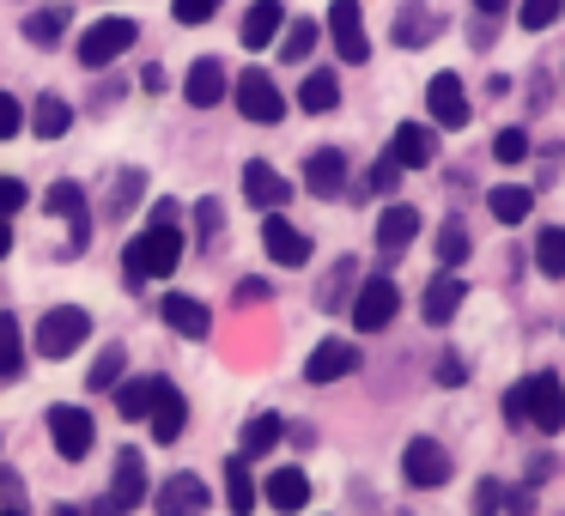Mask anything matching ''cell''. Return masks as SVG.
Listing matches in <instances>:
<instances>
[{"label": "cell", "mask_w": 565, "mask_h": 516, "mask_svg": "<svg viewBox=\"0 0 565 516\" xmlns=\"http://www.w3.org/2000/svg\"><path fill=\"white\" fill-rule=\"evenodd\" d=\"M177 261H183V232L177 225H147L135 244L122 249V268H128V286H147V280H171Z\"/></svg>", "instance_id": "obj_1"}, {"label": "cell", "mask_w": 565, "mask_h": 516, "mask_svg": "<svg viewBox=\"0 0 565 516\" xmlns=\"http://www.w3.org/2000/svg\"><path fill=\"white\" fill-rule=\"evenodd\" d=\"M135 43H140V25L110 13V19H98V25L79 31V50L74 55H79V67H110V62H122Z\"/></svg>", "instance_id": "obj_2"}, {"label": "cell", "mask_w": 565, "mask_h": 516, "mask_svg": "<svg viewBox=\"0 0 565 516\" xmlns=\"http://www.w3.org/2000/svg\"><path fill=\"white\" fill-rule=\"evenodd\" d=\"M86 334H92V316L79 304H62V310H50V316L38 322V334H31V341H38L43 358H67V353H79V346H86Z\"/></svg>", "instance_id": "obj_3"}, {"label": "cell", "mask_w": 565, "mask_h": 516, "mask_svg": "<svg viewBox=\"0 0 565 516\" xmlns=\"http://www.w3.org/2000/svg\"><path fill=\"white\" fill-rule=\"evenodd\" d=\"M237 110H244V122H262V128H274L286 116V98H280V86H274V74H262V67H244L237 74Z\"/></svg>", "instance_id": "obj_4"}, {"label": "cell", "mask_w": 565, "mask_h": 516, "mask_svg": "<svg viewBox=\"0 0 565 516\" xmlns=\"http://www.w3.org/2000/svg\"><path fill=\"white\" fill-rule=\"evenodd\" d=\"M402 474H407V486L438 492L444 480H450V450H444L438 438H407V450H402Z\"/></svg>", "instance_id": "obj_5"}, {"label": "cell", "mask_w": 565, "mask_h": 516, "mask_svg": "<svg viewBox=\"0 0 565 516\" xmlns=\"http://www.w3.org/2000/svg\"><path fill=\"white\" fill-rule=\"evenodd\" d=\"M92 431H98V426H92L86 407H67V401L50 407V443H55V455H62V462H86Z\"/></svg>", "instance_id": "obj_6"}, {"label": "cell", "mask_w": 565, "mask_h": 516, "mask_svg": "<svg viewBox=\"0 0 565 516\" xmlns=\"http://www.w3.org/2000/svg\"><path fill=\"white\" fill-rule=\"evenodd\" d=\"M523 401H529V426L535 431H565V383L553 377V370H535V377L523 383Z\"/></svg>", "instance_id": "obj_7"}, {"label": "cell", "mask_w": 565, "mask_h": 516, "mask_svg": "<svg viewBox=\"0 0 565 516\" xmlns=\"http://www.w3.org/2000/svg\"><path fill=\"white\" fill-rule=\"evenodd\" d=\"M395 310H402V292H395V280H365L359 286V298H353V329L359 334H377V329H390L395 322Z\"/></svg>", "instance_id": "obj_8"}, {"label": "cell", "mask_w": 565, "mask_h": 516, "mask_svg": "<svg viewBox=\"0 0 565 516\" xmlns=\"http://www.w3.org/2000/svg\"><path fill=\"white\" fill-rule=\"evenodd\" d=\"M329 37H334V55L341 62H365L371 55V37H365V13H359V0H334L329 7Z\"/></svg>", "instance_id": "obj_9"}, {"label": "cell", "mask_w": 565, "mask_h": 516, "mask_svg": "<svg viewBox=\"0 0 565 516\" xmlns=\"http://www.w3.org/2000/svg\"><path fill=\"white\" fill-rule=\"evenodd\" d=\"M244 201H249L256 213H280L286 201H292V189H286V176L274 171V164L249 159V164H244Z\"/></svg>", "instance_id": "obj_10"}, {"label": "cell", "mask_w": 565, "mask_h": 516, "mask_svg": "<svg viewBox=\"0 0 565 516\" xmlns=\"http://www.w3.org/2000/svg\"><path fill=\"white\" fill-rule=\"evenodd\" d=\"M262 244H268V256L280 261V268H305V261H310V237L298 232L292 219H280V213L262 219Z\"/></svg>", "instance_id": "obj_11"}, {"label": "cell", "mask_w": 565, "mask_h": 516, "mask_svg": "<svg viewBox=\"0 0 565 516\" xmlns=\"http://www.w3.org/2000/svg\"><path fill=\"white\" fill-rule=\"evenodd\" d=\"M147 462H140V450L128 443V450H116V467H110V498L122 504V510H135V504H147Z\"/></svg>", "instance_id": "obj_12"}, {"label": "cell", "mask_w": 565, "mask_h": 516, "mask_svg": "<svg viewBox=\"0 0 565 516\" xmlns=\"http://www.w3.org/2000/svg\"><path fill=\"white\" fill-rule=\"evenodd\" d=\"M390 159L402 164V171H426V164L438 159V135H431L426 122H402L390 140Z\"/></svg>", "instance_id": "obj_13"}, {"label": "cell", "mask_w": 565, "mask_h": 516, "mask_svg": "<svg viewBox=\"0 0 565 516\" xmlns=\"http://www.w3.org/2000/svg\"><path fill=\"white\" fill-rule=\"evenodd\" d=\"M225 92H232V79H225V67L213 62V55H201V62L183 74V98L195 104V110H213V104H225Z\"/></svg>", "instance_id": "obj_14"}, {"label": "cell", "mask_w": 565, "mask_h": 516, "mask_svg": "<svg viewBox=\"0 0 565 516\" xmlns=\"http://www.w3.org/2000/svg\"><path fill=\"white\" fill-rule=\"evenodd\" d=\"M426 104H431V122L438 128H468V98H462V79L456 74H431Z\"/></svg>", "instance_id": "obj_15"}, {"label": "cell", "mask_w": 565, "mask_h": 516, "mask_svg": "<svg viewBox=\"0 0 565 516\" xmlns=\"http://www.w3.org/2000/svg\"><path fill=\"white\" fill-rule=\"evenodd\" d=\"M43 207H50L55 219L74 225V237H67V256H79V249H86V232H92V219H86V195H79V183H55Z\"/></svg>", "instance_id": "obj_16"}, {"label": "cell", "mask_w": 565, "mask_h": 516, "mask_svg": "<svg viewBox=\"0 0 565 516\" xmlns=\"http://www.w3.org/2000/svg\"><path fill=\"white\" fill-rule=\"evenodd\" d=\"M462 298H468V286H462V273H438V280L426 286V298H419V316L431 322V329H444V322L456 316V310H462Z\"/></svg>", "instance_id": "obj_17"}, {"label": "cell", "mask_w": 565, "mask_h": 516, "mask_svg": "<svg viewBox=\"0 0 565 516\" xmlns=\"http://www.w3.org/2000/svg\"><path fill=\"white\" fill-rule=\"evenodd\" d=\"M305 189H310V195H322V201L341 195V189H347V152H341V147L310 152V164H305Z\"/></svg>", "instance_id": "obj_18"}, {"label": "cell", "mask_w": 565, "mask_h": 516, "mask_svg": "<svg viewBox=\"0 0 565 516\" xmlns=\"http://www.w3.org/2000/svg\"><path fill=\"white\" fill-rule=\"evenodd\" d=\"M152 504H159V516H201L207 510V486H201V474H171Z\"/></svg>", "instance_id": "obj_19"}, {"label": "cell", "mask_w": 565, "mask_h": 516, "mask_svg": "<svg viewBox=\"0 0 565 516\" xmlns=\"http://www.w3.org/2000/svg\"><path fill=\"white\" fill-rule=\"evenodd\" d=\"M347 370H359V346L353 341H322L317 353L305 358V377L310 383H341Z\"/></svg>", "instance_id": "obj_20"}, {"label": "cell", "mask_w": 565, "mask_h": 516, "mask_svg": "<svg viewBox=\"0 0 565 516\" xmlns=\"http://www.w3.org/2000/svg\"><path fill=\"white\" fill-rule=\"evenodd\" d=\"M438 37V13H431L426 0H402V13H395V50H426Z\"/></svg>", "instance_id": "obj_21"}, {"label": "cell", "mask_w": 565, "mask_h": 516, "mask_svg": "<svg viewBox=\"0 0 565 516\" xmlns=\"http://www.w3.org/2000/svg\"><path fill=\"white\" fill-rule=\"evenodd\" d=\"M164 322H171L183 341H207V329H213L207 304H201V298H189V292H164Z\"/></svg>", "instance_id": "obj_22"}, {"label": "cell", "mask_w": 565, "mask_h": 516, "mask_svg": "<svg viewBox=\"0 0 565 516\" xmlns=\"http://www.w3.org/2000/svg\"><path fill=\"white\" fill-rule=\"evenodd\" d=\"M262 486H268V504L280 516H298L310 504V480H305V467H274L268 480H262Z\"/></svg>", "instance_id": "obj_23"}, {"label": "cell", "mask_w": 565, "mask_h": 516, "mask_svg": "<svg viewBox=\"0 0 565 516\" xmlns=\"http://www.w3.org/2000/svg\"><path fill=\"white\" fill-rule=\"evenodd\" d=\"M419 237V213L407 207V201H395V207H383V219H377V249L383 256H402L407 244Z\"/></svg>", "instance_id": "obj_24"}, {"label": "cell", "mask_w": 565, "mask_h": 516, "mask_svg": "<svg viewBox=\"0 0 565 516\" xmlns=\"http://www.w3.org/2000/svg\"><path fill=\"white\" fill-rule=\"evenodd\" d=\"M147 426H152V438H159V443H177V438H183V426H189L183 389H171V383H164L159 401H152V413H147Z\"/></svg>", "instance_id": "obj_25"}, {"label": "cell", "mask_w": 565, "mask_h": 516, "mask_svg": "<svg viewBox=\"0 0 565 516\" xmlns=\"http://www.w3.org/2000/svg\"><path fill=\"white\" fill-rule=\"evenodd\" d=\"M280 31H286V7L280 0H256L244 13V50H268Z\"/></svg>", "instance_id": "obj_26"}, {"label": "cell", "mask_w": 565, "mask_h": 516, "mask_svg": "<svg viewBox=\"0 0 565 516\" xmlns=\"http://www.w3.org/2000/svg\"><path fill=\"white\" fill-rule=\"evenodd\" d=\"M25 122H31V135H38V140H62L67 128H74V104H67V98H55V92H43V98L31 104V116H25Z\"/></svg>", "instance_id": "obj_27"}, {"label": "cell", "mask_w": 565, "mask_h": 516, "mask_svg": "<svg viewBox=\"0 0 565 516\" xmlns=\"http://www.w3.org/2000/svg\"><path fill=\"white\" fill-rule=\"evenodd\" d=\"M67 19H74V7H67V0H50V7H38V13L25 19V37L38 43V50H55V43L67 37Z\"/></svg>", "instance_id": "obj_28"}, {"label": "cell", "mask_w": 565, "mask_h": 516, "mask_svg": "<svg viewBox=\"0 0 565 516\" xmlns=\"http://www.w3.org/2000/svg\"><path fill=\"white\" fill-rule=\"evenodd\" d=\"M334 104H341V79H334L329 67L305 74V86H298V110H305V116H329Z\"/></svg>", "instance_id": "obj_29"}, {"label": "cell", "mask_w": 565, "mask_h": 516, "mask_svg": "<svg viewBox=\"0 0 565 516\" xmlns=\"http://www.w3.org/2000/svg\"><path fill=\"white\" fill-rule=\"evenodd\" d=\"M225 510H232V516H249V510H256V480H249V462H244V455H232V462H225Z\"/></svg>", "instance_id": "obj_30"}, {"label": "cell", "mask_w": 565, "mask_h": 516, "mask_svg": "<svg viewBox=\"0 0 565 516\" xmlns=\"http://www.w3.org/2000/svg\"><path fill=\"white\" fill-rule=\"evenodd\" d=\"M159 389H164V377H135V383H122V395H116V413H122V419H147L152 401H159Z\"/></svg>", "instance_id": "obj_31"}, {"label": "cell", "mask_w": 565, "mask_h": 516, "mask_svg": "<svg viewBox=\"0 0 565 516\" xmlns=\"http://www.w3.org/2000/svg\"><path fill=\"white\" fill-rule=\"evenodd\" d=\"M529 201H535V195H529L523 183H499L487 195V207H492V219H499V225H523L529 219Z\"/></svg>", "instance_id": "obj_32"}, {"label": "cell", "mask_w": 565, "mask_h": 516, "mask_svg": "<svg viewBox=\"0 0 565 516\" xmlns=\"http://www.w3.org/2000/svg\"><path fill=\"white\" fill-rule=\"evenodd\" d=\"M280 431H286V419H280V413H249V419H244V450H237V455H262V450H274V443H280Z\"/></svg>", "instance_id": "obj_33"}, {"label": "cell", "mask_w": 565, "mask_h": 516, "mask_svg": "<svg viewBox=\"0 0 565 516\" xmlns=\"http://www.w3.org/2000/svg\"><path fill=\"white\" fill-rule=\"evenodd\" d=\"M535 268L547 273V280H565V225H547V232L535 237Z\"/></svg>", "instance_id": "obj_34"}, {"label": "cell", "mask_w": 565, "mask_h": 516, "mask_svg": "<svg viewBox=\"0 0 565 516\" xmlns=\"http://www.w3.org/2000/svg\"><path fill=\"white\" fill-rule=\"evenodd\" d=\"M122 370H128V353H122V346H104V353H98V365H92V377H86V389H98V395H116V383H122Z\"/></svg>", "instance_id": "obj_35"}, {"label": "cell", "mask_w": 565, "mask_h": 516, "mask_svg": "<svg viewBox=\"0 0 565 516\" xmlns=\"http://www.w3.org/2000/svg\"><path fill=\"white\" fill-rule=\"evenodd\" d=\"M25 370V334H19V316H0V377H19Z\"/></svg>", "instance_id": "obj_36"}, {"label": "cell", "mask_w": 565, "mask_h": 516, "mask_svg": "<svg viewBox=\"0 0 565 516\" xmlns=\"http://www.w3.org/2000/svg\"><path fill=\"white\" fill-rule=\"evenodd\" d=\"M468 249H475V244H468V225L462 219H444L438 225V261H444V268H462Z\"/></svg>", "instance_id": "obj_37"}, {"label": "cell", "mask_w": 565, "mask_h": 516, "mask_svg": "<svg viewBox=\"0 0 565 516\" xmlns=\"http://www.w3.org/2000/svg\"><path fill=\"white\" fill-rule=\"evenodd\" d=\"M317 37H322L317 19H298V25H286V31H280V55H286V62H310Z\"/></svg>", "instance_id": "obj_38"}, {"label": "cell", "mask_w": 565, "mask_h": 516, "mask_svg": "<svg viewBox=\"0 0 565 516\" xmlns=\"http://www.w3.org/2000/svg\"><path fill=\"white\" fill-rule=\"evenodd\" d=\"M559 13H565V0H523V31H547V25H559Z\"/></svg>", "instance_id": "obj_39"}, {"label": "cell", "mask_w": 565, "mask_h": 516, "mask_svg": "<svg viewBox=\"0 0 565 516\" xmlns=\"http://www.w3.org/2000/svg\"><path fill=\"white\" fill-rule=\"evenodd\" d=\"M347 286H353V261H334V273L322 280V298H317V304H322V310H341V304H347Z\"/></svg>", "instance_id": "obj_40"}, {"label": "cell", "mask_w": 565, "mask_h": 516, "mask_svg": "<svg viewBox=\"0 0 565 516\" xmlns=\"http://www.w3.org/2000/svg\"><path fill=\"white\" fill-rule=\"evenodd\" d=\"M492 159H499V164H523L529 159V135H523V128H504V135L492 140Z\"/></svg>", "instance_id": "obj_41"}, {"label": "cell", "mask_w": 565, "mask_h": 516, "mask_svg": "<svg viewBox=\"0 0 565 516\" xmlns=\"http://www.w3.org/2000/svg\"><path fill=\"white\" fill-rule=\"evenodd\" d=\"M140 189H147V171H122L116 176V195H110V213H128L140 201Z\"/></svg>", "instance_id": "obj_42"}, {"label": "cell", "mask_w": 565, "mask_h": 516, "mask_svg": "<svg viewBox=\"0 0 565 516\" xmlns=\"http://www.w3.org/2000/svg\"><path fill=\"white\" fill-rule=\"evenodd\" d=\"M220 13V0H171V19L177 25H207Z\"/></svg>", "instance_id": "obj_43"}, {"label": "cell", "mask_w": 565, "mask_h": 516, "mask_svg": "<svg viewBox=\"0 0 565 516\" xmlns=\"http://www.w3.org/2000/svg\"><path fill=\"white\" fill-rule=\"evenodd\" d=\"M19 128H25V110H19L13 92H0V140H13Z\"/></svg>", "instance_id": "obj_44"}, {"label": "cell", "mask_w": 565, "mask_h": 516, "mask_svg": "<svg viewBox=\"0 0 565 516\" xmlns=\"http://www.w3.org/2000/svg\"><path fill=\"white\" fill-rule=\"evenodd\" d=\"M395 176H402V164H395V159H377V164H371V176H365V189H371V195H390Z\"/></svg>", "instance_id": "obj_45"}, {"label": "cell", "mask_w": 565, "mask_h": 516, "mask_svg": "<svg viewBox=\"0 0 565 516\" xmlns=\"http://www.w3.org/2000/svg\"><path fill=\"white\" fill-rule=\"evenodd\" d=\"M492 510H504V480H480L475 492V516H492Z\"/></svg>", "instance_id": "obj_46"}, {"label": "cell", "mask_w": 565, "mask_h": 516, "mask_svg": "<svg viewBox=\"0 0 565 516\" xmlns=\"http://www.w3.org/2000/svg\"><path fill=\"white\" fill-rule=\"evenodd\" d=\"M25 195H31V189L19 183V176H0V219H7V213H19V207H25Z\"/></svg>", "instance_id": "obj_47"}, {"label": "cell", "mask_w": 565, "mask_h": 516, "mask_svg": "<svg viewBox=\"0 0 565 516\" xmlns=\"http://www.w3.org/2000/svg\"><path fill=\"white\" fill-rule=\"evenodd\" d=\"M195 225H201V237H220V225H225V213H220V201H201V207H195Z\"/></svg>", "instance_id": "obj_48"}, {"label": "cell", "mask_w": 565, "mask_h": 516, "mask_svg": "<svg viewBox=\"0 0 565 516\" xmlns=\"http://www.w3.org/2000/svg\"><path fill=\"white\" fill-rule=\"evenodd\" d=\"M237 304H268V298H274V286L268 280H237Z\"/></svg>", "instance_id": "obj_49"}, {"label": "cell", "mask_w": 565, "mask_h": 516, "mask_svg": "<svg viewBox=\"0 0 565 516\" xmlns=\"http://www.w3.org/2000/svg\"><path fill=\"white\" fill-rule=\"evenodd\" d=\"M462 377H468V370H462V358H456V353H444V358H438V383H444V389H456Z\"/></svg>", "instance_id": "obj_50"}, {"label": "cell", "mask_w": 565, "mask_h": 516, "mask_svg": "<svg viewBox=\"0 0 565 516\" xmlns=\"http://www.w3.org/2000/svg\"><path fill=\"white\" fill-rule=\"evenodd\" d=\"M504 419H511V426H523V419H529V401H523V383H516V389L504 395Z\"/></svg>", "instance_id": "obj_51"}, {"label": "cell", "mask_w": 565, "mask_h": 516, "mask_svg": "<svg viewBox=\"0 0 565 516\" xmlns=\"http://www.w3.org/2000/svg\"><path fill=\"white\" fill-rule=\"evenodd\" d=\"M547 104V74H529V110H541Z\"/></svg>", "instance_id": "obj_52"}, {"label": "cell", "mask_w": 565, "mask_h": 516, "mask_svg": "<svg viewBox=\"0 0 565 516\" xmlns=\"http://www.w3.org/2000/svg\"><path fill=\"white\" fill-rule=\"evenodd\" d=\"M152 225H177V201H152Z\"/></svg>", "instance_id": "obj_53"}, {"label": "cell", "mask_w": 565, "mask_h": 516, "mask_svg": "<svg viewBox=\"0 0 565 516\" xmlns=\"http://www.w3.org/2000/svg\"><path fill=\"white\" fill-rule=\"evenodd\" d=\"M504 7H511V0H475V19H499Z\"/></svg>", "instance_id": "obj_54"}, {"label": "cell", "mask_w": 565, "mask_h": 516, "mask_svg": "<svg viewBox=\"0 0 565 516\" xmlns=\"http://www.w3.org/2000/svg\"><path fill=\"white\" fill-rule=\"evenodd\" d=\"M79 516H128V510H122V504H116V498H98V504H92V510H79Z\"/></svg>", "instance_id": "obj_55"}, {"label": "cell", "mask_w": 565, "mask_h": 516, "mask_svg": "<svg viewBox=\"0 0 565 516\" xmlns=\"http://www.w3.org/2000/svg\"><path fill=\"white\" fill-rule=\"evenodd\" d=\"M7 249H13V225L0 219V256H7Z\"/></svg>", "instance_id": "obj_56"}, {"label": "cell", "mask_w": 565, "mask_h": 516, "mask_svg": "<svg viewBox=\"0 0 565 516\" xmlns=\"http://www.w3.org/2000/svg\"><path fill=\"white\" fill-rule=\"evenodd\" d=\"M55 516H79V510H74V504H55Z\"/></svg>", "instance_id": "obj_57"}, {"label": "cell", "mask_w": 565, "mask_h": 516, "mask_svg": "<svg viewBox=\"0 0 565 516\" xmlns=\"http://www.w3.org/2000/svg\"><path fill=\"white\" fill-rule=\"evenodd\" d=\"M0 516H25V504H13V510H0Z\"/></svg>", "instance_id": "obj_58"}]
</instances>
